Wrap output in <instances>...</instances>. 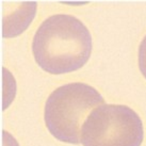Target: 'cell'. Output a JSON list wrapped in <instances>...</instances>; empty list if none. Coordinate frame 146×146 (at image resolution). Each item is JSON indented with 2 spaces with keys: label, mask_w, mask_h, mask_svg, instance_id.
I'll use <instances>...</instances> for the list:
<instances>
[{
  "label": "cell",
  "mask_w": 146,
  "mask_h": 146,
  "mask_svg": "<svg viewBox=\"0 0 146 146\" xmlns=\"http://www.w3.org/2000/svg\"><path fill=\"white\" fill-rule=\"evenodd\" d=\"M92 36L84 24L70 15L58 14L42 23L32 42L36 63L52 75L72 73L89 61Z\"/></svg>",
  "instance_id": "1"
},
{
  "label": "cell",
  "mask_w": 146,
  "mask_h": 146,
  "mask_svg": "<svg viewBox=\"0 0 146 146\" xmlns=\"http://www.w3.org/2000/svg\"><path fill=\"white\" fill-rule=\"evenodd\" d=\"M105 105L97 90L85 83H69L58 88L45 104L44 118L49 132L65 143L78 144L81 130L96 107Z\"/></svg>",
  "instance_id": "2"
},
{
  "label": "cell",
  "mask_w": 146,
  "mask_h": 146,
  "mask_svg": "<svg viewBox=\"0 0 146 146\" xmlns=\"http://www.w3.org/2000/svg\"><path fill=\"white\" fill-rule=\"evenodd\" d=\"M144 130L141 118L124 105H102L83 124V146H140Z\"/></svg>",
  "instance_id": "3"
},
{
  "label": "cell",
  "mask_w": 146,
  "mask_h": 146,
  "mask_svg": "<svg viewBox=\"0 0 146 146\" xmlns=\"http://www.w3.org/2000/svg\"><path fill=\"white\" fill-rule=\"evenodd\" d=\"M139 67L146 79V36L143 38L139 47Z\"/></svg>",
  "instance_id": "4"
}]
</instances>
